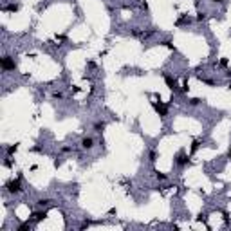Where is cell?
<instances>
[{
  "label": "cell",
  "instance_id": "obj_21",
  "mask_svg": "<svg viewBox=\"0 0 231 231\" xmlns=\"http://www.w3.org/2000/svg\"><path fill=\"white\" fill-rule=\"evenodd\" d=\"M219 65H220V67H228V65H229V62H228V58H222L220 62H219Z\"/></svg>",
  "mask_w": 231,
  "mask_h": 231
},
{
  "label": "cell",
  "instance_id": "obj_32",
  "mask_svg": "<svg viewBox=\"0 0 231 231\" xmlns=\"http://www.w3.org/2000/svg\"><path fill=\"white\" fill-rule=\"evenodd\" d=\"M228 155H229V159H231V148H229V152H228Z\"/></svg>",
  "mask_w": 231,
  "mask_h": 231
},
{
  "label": "cell",
  "instance_id": "obj_2",
  "mask_svg": "<svg viewBox=\"0 0 231 231\" xmlns=\"http://www.w3.org/2000/svg\"><path fill=\"white\" fill-rule=\"evenodd\" d=\"M152 108H154L161 117H166V116H168V105L161 103V99H159V101H152Z\"/></svg>",
  "mask_w": 231,
  "mask_h": 231
},
{
  "label": "cell",
  "instance_id": "obj_16",
  "mask_svg": "<svg viewBox=\"0 0 231 231\" xmlns=\"http://www.w3.org/2000/svg\"><path fill=\"white\" fill-rule=\"evenodd\" d=\"M200 103H202L200 98H191V99H190V105L191 107H197V105H200Z\"/></svg>",
  "mask_w": 231,
  "mask_h": 231
},
{
  "label": "cell",
  "instance_id": "obj_13",
  "mask_svg": "<svg viewBox=\"0 0 231 231\" xmlns=\"http://www.w3.org/2000/svg\"><path fill=\"white\" fill-rule=\"evenodd\" d=\"M157 157H159V154L155 152V150H152V152L148 154V159H150V163H155V161H157Z\"/></svg>",
  "mask_w": 231,
  "mask_h": 231
},
{
  "label": "cell",
  "instance_id": "obj_27",
  "mask_svg": "<svg viewBox=\"0 0 231 231\" xmlns=\"http://www.w3.org/2000/svg\"><path fill=\"white\" fill-rule=\"evenodd\" d=\"M4 164H6L7 168H11V166H13V164H11V161H9V155H7V159H6V161H4Z\"/></svg>",
  "mask_w": 231,
  "mask_h": 231
},
{
  "label": "cell",
  "instance_id": "obj_11",
  "mask_svg": "<svg viewBox=\"0 0 231 231\" xmlns=\"http://www.w3.org/2000/svg\"><path fill=\"white\" fill-rule=\"evenodd\" d=\"M31 229V224L29 222H24V224H20L18 228H16V231H29Z\"/></svg>",
  "mask_w": 231,
  "mask_h": 231
},
{
  "label": "cell",
  "instance_id": "obj_23",
  "mask_svg": "<svg viewBox=\"0 0 231 231\" xmlns=\"http://www.w3.org/2000/svg\"><path fill=\"white\" fill-rule=\"evenodd\" d=\"M56 40H60V42H65V40H67V36H65V34H56Z\"/></svg>",
  "mask_w": 231,
  "mask_h": 231
},
{
  "label": "cell",
  "instance_id": "obj_20",
  "mask_svg": "<svg viewBox=\"0 0 231 231\" xmlns=\"http://www.w3.org/2000/svg\"><path fill=\"white\" fill-rule=\"evenodd\" d=\"M202 20H206V13H197V22H202Z\"/></svg>",
  "mask_w": 231,
  "mask_h": 231
},
{
  "label": "cell",
  "instance_id": "obj_30",
  "mask_svg": "<svg viewBox=\"0 0 231 231\" xmlns=\"http://www.w3.org/2000/svg\"><path fill=\"white\" fill-rule=\"evenodd\" d=\"M62 152H63V154H67V152H71V148H69V146H63Z\"/></svg>",
  "mask_w": 231,
  "mask_h": 231
},
{
  "label": "cell",
  "instance_id": "obj_14",
  "mask_svg": "<svg viewBox=\"0 0 231 231\" xmlns=\"http://www.w3.org/2000/svg\"><path fill=\"white\" fill-rule=\"evenodd\" d=\"M16 150H18V145H16V143H15V145H11V146H7V155L11 157V155H13Z\"/></svg>",
  "mask_w": 231,
  "mask_h": 231
},
{
  "label": "cell",
  "instance_id": "obj_12",
  "mask_svg": "<svg viewBox=\"0 0 231 231\" xmlns=\"http://www.w3.org/2000/svg\"><path fill=\"white\" fill-rule=\"evenodd\" d=\"M154 173H155V179H157V181H166V179H168V175L163 173V172H157V170H155Z\"/></svg>",
  "mask_w": 231,
  "mask_h": 231
},
{
  "label": "cell",
  "instance_id": "obj_5",
  "mask_svg": "<svg viewBox=\"0 0 231 231\" xmlns=\"http://www.w3.org/2000/svg\"><path fill=\"white\" fill-rule=\"evenodd\" d=\"M47 219V211H33L31 213V220L33 222H42V220H45Z\"/></svg>",
  "mask_w": 231,
  "mask_h": 231
},
{
  "label": "cell",
  "instance_id": "obj_25",
  "mask_svg": "<svg viewBox=\"0 0 231 231\" xmlns=\"http://www.w3.org/2000/svg\"><path fill=\"white\" fill-rule=\"evenodd\" d=\"M190 90V87H188V80L184 81V85H182V92H188Z\"/></svg>",
  "mask_w": 231,
  "mask_h": 231
},
{
  "label": "cell",
  "instance_id": "obj_3",
  "mask_svg": "<svg viewBox=\"0 0 231 231\" xmlns=\"http://www.w3.org/2000/svg\"><path fill=\"white\" fill-rule=\"evenodd\" d=\"M0 65H2V69L7 72V71H15V67H16V63L15 60L11 58V56H4L2 60H0Z\"/></svg>",
  "mask_w": 231,
  "mask_h": 231
},
{
  "label": "cell",
  "instance_id": "obj_4",
  "mask_svg": "<svg viewBox=\"0 0 231 231\" xmlns=\"http://www.w3.org/2000/svg\"><path fill=\"white\" fill-rule=\"evenodd\" d=\"M188 163H190V155L186 154V152H182V150H181L177 155H175V164H177L179 168H182V166H186Z\"/></svg>",
  "mask_w": 231,
  "mask_h": 231
},
{
  "label": "cell",
  "instance_id": "obj_9",
  "mask_svg": "<svg viewBox=\"0 0 231 231\" xmlns=\"http://www.w3.org/2000/svg\"><path fill=\"white\" fill-rule=\"evenodd\" d=\"M105 126H107L105 121H96V123H94V130L98 132V134H101V132L105 130Z\"/></svg>",
  "mask_w": 231,
  "mask_h": 231
},
{
  "label": "cell",
  "instance_id": "obj_7",
  "mask_svg": "<svg viewBox=\"0 0 231 231\" xmlns=\"http://www.w3.org/2000/svg\"><path fill=\"white\" fill-rule=\"evenodd\" d=\"M188 24H191V18H190L188 15H181V16L177 18V22H175L177 27H181V25H188Z\"/></svg>",
  "mask_w": 231,
  "mask_h": 231
},
{
  "label": "cell",
  "instance_id": "obj_22",
  "mask_svg": "<svg viewBox=\"0 0 231 231\" xmlns=\"http://www.w3.org/2000/svg\"><path fill=\"white\" fill-rule=\"evenodd\" d=\"M90 224H92V222H90V220H85V222H81V226H80V229H85V228H89Z\"/></svg>",
  "mask_w": 231,
  "mask_h": 231
},
{
  "label": "cell",
  "instance_id": "obj_24",
  "mask_svg": "<svg viewBox=\"0 0 231 231\" xmlns=\"http://www.w3.org/2000/svg\"><path fill=\"white\" fill-rule=\"evenodd\" d=\"M53 98H54V99H62L63 94H62V92H53Z\"/></svg>",
  "mask_w": 231,
  "mask_h": 231
},
{
  "label": "cell",
  "instance_id": "obj_26",
  "mask_svg": "<svg viewBox=\"0 0 231 231\" xmlns=\"http://www.w3.org/2000/svg\"><path fill=\"white\" fill-rule=\"evenodd\" d=\"M206 217H208V215H206V213H200V215H199V219H197V220H204V222H206Z\"/></svg>",
  "mask_w": 231,
  "mask_h": 231
},
{
  "label": "cell",
  "instance_id": "obj_1",
  "mask_svg": "<svg viewBox=\"0 0 231 231\" xmlns=\"http://www.w3.org/2000/svg\"><path fill=\"white\" fill-rule=\"evenodd\" d=\"M4 188H6V191H7V193H20V191H22V181H20V177L7 181V182L4 184Z\"/></svg>",
  "mask_w": 231,
  "mask_h": 231
},
{
  "label": "cell",
  "instance_id": "obj_19",
  "mask_svg": "<svg viewBox=\"0 0 231 231\" xmlns=\"http://www.w3.org/2000/svg\"><path fill=\"white\" fill-rule=\"evenodd\" d=\"M161 45H164V47H168V49H172V51H175V45L172 42H161Z\"/></svg>",
  "mask_w": 231,
  "mask_h": 231
},
{
  "label": "cell",
  "instance_id": "obj_28",
  "mask_svg": "<svg viewBox=\"0 0 231 231\" xmlns=\"http://www.w3.org/2000/svg\"><path fill=\"white\" fill-rule=\"evenodd\" d=\"M141 9L148 11V4H146V2H141Z\"/></svg>",
  "mask_w": 231,
  "mask_h": 231
},
{
  "label": "cell",
  "instance_id": "obj_6",
  "mask_svg": "<svg viewBox=\"0 0 231 231\" xmlns=\"http://www.w3.org/2000/svg\"><path fill=\"white\" fill-rule=\"evenodd\" d=\"M164 81H166V85H168V87L173 90V92H179V89H177V80H175V78H172L170 74H164Z\"/></svg>",
  "mask_w": 231,
  "mask_h": 231
},
{
  "label": "cell",
  "instance_id": "obj_8",
  "mask_svg": "<svg viewBox=\"0 0 231 231\" xmlns=\"http://www.w3.org/2000/svg\"><path fill=\"white\" fill-rule=\"evenodd\" d=\"M92 146H94V139H92V137H83V139H81V148L90 150Z\"/></svg>",
  "mask_w": 231,
  "mask_h": 231
},
{
  "label": "cell",
  "instance_id": "obj_17",
  "mask_svg": "<svg viewBox=\"0 0 231 231\" xmlns=\"http://www.w3.org/2000/svg\"><path fill=\"white\" fill-rule=\"evenodd\" d=\"M49 202H51L49 199H38V200H36V204H38V206H42V208H43V206H47Z\"/></svg>",
  "mask_w": 231,
  "mask_h": 231
},
{
  "label": "cell",
  "instance_id": "obj_10",
  "mask_svg": "<svg viewBox=\"0 0 231 231\" xmlns=\"http://www.w3.org/2000/svg\"><path fill=\"white\" fill-rule=\"evenodd\" d=\"M20 9V6L18 4H9V6H4V11H7V13H15V11Z\"/></svg>",
  "mask_w": 231,
  "mask_h": 231
},
{
  "label": "cell",
  "instance_id": "obj_31",
  "mask_svg": "<svg viewBox=\"0 0 231 231\" xmlns=\"http://www.w3.org/2000/svg\"><path fill=\"white\" fill-rule=\"evenodd\" d=\"M213 2H219V4H222V2H224V0H213Z\"/></svg>",
  "mask_w": 231,
  "mask_h": 231
},
{
  "label": "cell",
  "instance_id": "obj_29",
  "mask_svg": "<svg viewBox=\"0 0 231 231\" xmlns=\"http://www.w3.org/2000/svg\"><path fill=\"white\" fill-rule=\"evenodd\" d=\"M54 166H56V168H60V166H62V161H60V159H56V161H54Z\"/></svg>",
  "mask_w": 231,
  "mask_h": 231
},
{
  "label": "cell",
  "instance_id": "obj_18",
  "mask_svg": "<svg viewBox=\"0 0 231 231\" xmlns=\"http://www.w3.org/2000/svg\"><path fill=\"white\" fill-rule=\"evenodd\" d=\"M199 80H200V81H204L206 85H210V87H213V85H215V81H213V80H208V78H202V76H200Z\"/></svg>",
  "mask_w": 231,
  "mask_h": 231
},
{
  "label": "cell",
  "instance_id": "obj_33",
  "mask_svg": "<svg viewBox=\"0 0 231 231\" xmlns=\"http://www.w3.org/2000/svg\"><path fill=\"white\" fill-rule=\"evenodd\" d=\"M228 89H229V90H231V83H229V85H228Z\"/></svg>",
  "mask_w": 231,
  "mask_h": 231
},
{
  "label": "cell",
  "instance_id": "obj_15",
  "mask_svg": "<svg viewBox=\"0 0 231 231\" xmlns=\"http://www.w3.org/2000/svg\"><path fill=\"white\" fill-rule=\"evenodd\" d=\"M199 146H200V141H199V139H195V141L191 143V154H195V152L199 150Z\"/></svg>",
  "mask_w": 231,
  "mask_h": 231
}]
</instances>
